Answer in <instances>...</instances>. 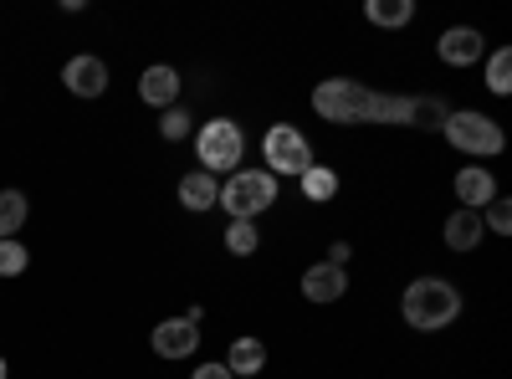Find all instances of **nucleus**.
<instances>
[{"instance_id":"1a4fd4ad","label":"nucleus","mask_w":512,"mask_h":379,"mask_svg":"<svg viewBox=\"0 0 512 379\" xmlns=\"http://www.w3.org/2000/svg\"><path fill=\"white\" fill-rule=\"evenodd\" d=\"M482 52H487V41H482L477 26H451V31H441V41H436V57H441L446 67H477Z\"/></svg>"},{"instance_id":"39448f33","label":"nucleus","mask_w":512,"mask_h":379,"mask_svg":"<svg viewBox=\"0 0 512 379\" xmlns=\"http://www.w3.org/2000/svg\"><path fill=\"white\" fill-rule=\"evenodd\" d=\"M195 154H200V170H205V175H231L236 164H241V154H246L241 123H236V118H210V123H200Z\"/></svg>"},{"instance_id":"9d476101","label":"nucleus","mask_w":512,"mask_h":379,"mask_svg":"<svg viewBox=\"0 0 512 379\" xmlns=\"http://www.w3.org/2000/svg\"><path fill=\"white\" fill-rule=\"evenodd\" d=\"M180 88H185V82H180V72L169 67V62H154V67L139 72V98H144L149 108H159V113L180 103Z\"/></svg>"},{"instance_id":"b1692460","label":"nucleus","mask_w":512,"mask_h":379,"mask_svg":"<svg viewBox=\"0 0 512 379\" xmlns=\"http://www.w3.org/2000/svg\"><path fill=\"white\" fill-rule=\"evenodd\" d=\"M482 226L492 231V236H512V200H492V205H482Z\"/></svg>"},{"instance_id":"7ed1b4c3","label":"nucleus","mask_w":512,"mask_h":379,"mask_svg":"<svg viewBox=\"0 0 512 379\" xmlns=\"http://www.w3.org/2000/svg\"><path fill=\"white\" fill-rule=\"evenodd\" d=\"M441 134L451 149L461 154H472V159H492L507 149V134H502V123L487 118V113H472V108H451L446 123H441Z\"/></svg>"},{"instance_id":"20e7f679","label":"nucleus","mask_w":512,"mask_h":379,"mask_svg":"<svg viewBox=\"0 0 512 379\" xmlns=\"http://www.w3.org/2000/svg\"><path fill=\"white\" fill-rule=\"evenodd\" d=\"M231 221H256L262 210L277 205V180L267 170H231V180H221V200H216Z\"/></svg>"},{"instance_id":"f3484780","label":"nucleus","mask_w":512,"mask_h":379,"mask_svg":"<svg viewBox=\"0 0 512 379\" xmlns=\"http://www.w3.org/2000/svg\"><path fill=\"white\" fill-rule=\"evenodd\" d=\"M364 16L374 26H410L415 21V0H369Z\"/></svg>"},{"instance_id":"6e6552de","label":"nucleus","mask_w":512,"mask_h":379,"mask_svg":"<svg viewBox=\"0 0 512 379\" xmlns=\"http://www.w3.org/2000/svg\"><path fill=\"white\" fill-rule=\"evenodd\" d=\"M62 88H67L72 98H103V93H108V62L93 57V52L67 57V67H62Z\"/></svg>"},{"instance_id":"ddd939ff","label":"nucleus","mask_w":512,"mask_h":379,"mask_svg":"<svg viewBox=\"0 0 512 379\" xmlns=\"http://www.w3.org/2000/svg\"><path fill=\"white\" fill-rule=\"evenodd\" d=\"M441 231H446V246H451V251H477V246H482V236H487L482 210H451Z\"/></svg>"},{"instance_id":"0eeeda50","label":"nucleus","mask_w":512,"mask_h":379,"mask_svg":"<svg viewBox=\"0 0 512 379\" xmlns=\"http://www.w3.org/2000/svg\"><path fill=\"white\" fill-rule=\"evenodd\" d=\"M149 344H154L159 359H190V354L200 349V323L185 318V313H180V318H164V323H154Z\"/></svg>"},{"instance_id":"f8f14e48","label":"nucleus","mask_w":512,"mask_h":379,"mask_svg":"<svg viewBox=\"0 0 512 379\" xmlns=\"http://www.w3.org/2000/svg\"><path fill=\"white\" fill-rule=\"evenodd\" d=\"M456 200L461 210H482L497 200V180L492 170H482V164H466V170H456Z\"/></svg>"},{"instance_id":"4be33fe9","label":"nucleus","mask_w":512,"mask_h":379,"mask_svg":"<svg viewBox=\"0 0 512 379\" xmlns=\"http://www.w3.org/2000/svg\"><path fill=\"white\" fill-rule=\"evenodd\" d=\"M159 134H164L169 144H180V139H190V134H195V118L175 103V108H164V113H159Z\"/></svg>"},{"instance_id":"a211bd4d","label":"nucleus","mask_w":512,"mask_h":379,"mask_svg":"<svg viewBox=\"0 0 512 379\" xmlns=\"http://www.w3.org/2000/svg\"><path fill=\"white\" fill-rule=\"evenodd\" d=\"M446 103L441 98H410V129L420 134H441V123H446Z\"/></svg>"},{"instance_id":"cd10ccee","label":"nucleus","mask_w":512,"mask_h":379,"mask_svg":"<svg viewBox=\"0 0 512 379\" xmlns=\"http://www.w3.org/2000/svg\"><path fill=\"white\" fill-rule=\"evenodd\" d=\"M246 379H256V374H246Z\"/></svg>"},{"instance_id":"dca6fc26","label":"nucleus","mask_w":512,"mask_h":379,"mask_svg":"<svg viewBox=\"0 0 512 379\" xmlns=\"http://www.w3.org/2000/svg\"><path fill=\"white\" fill-rule=\"evenodd\" d=\"M26 216H31V200L21 190H0V241H11L26 226Z\"/></svg>"},{"instance_id":"9b49d317","label":"nucleus","mask_w":512,"mask_h":379,"mask_svg":"<svg viewBox=\"0 0 512 379\" xmlns=\"http://www.w3.org/2000/svg\"><path fill=\"white\" fill-rule=\"evenodd\" d=\"M349 292V272L344 267H333V262H313L303 272V298L308 303H338Z\"/></svg>"},{"instance_id":"5701e85b","label":"nucleus","mask_w":512,"mask_h":379,"mask_svg":"<svg viewBox=\"0 0 512 379\" xmlns=\"http://www.w3.org/2000/svg\"><path fill=\"white\" fill-rule=\"evenodd\" d=\"M31 267V251L11 236V241H0V277H21Z\"/></svg>"},{"instance_id":"aec40b11","label":"nucleus","mask_w":512,"mask_h":379,"mask_svg":"<svg viewBox=\"0 0 512 379\" xmlns=\"http://www.w3.org/2000/svg\"><path fill=\"white\" fill-rule=\"evenodd\" d=\"M221 241H226L231 257H256V246H262V231H256V221H231Z\"/></svg>"},{"instance_id":"4468645a","label":"nucleus","mask_w":512,"mask_h":379,"mask_svg":"<svg viewBox=\"0 0 512 379\" xmlns=\"http://www.w3.org/2000/svg\"><path fill=\"white\" fill-rule=\"evenodd\" d=\"M216 200H221V180L216 175H205V170H190L185 180H180V205L185 210H216Z\"/></svg>"},{"instance_id":"393cba45","label":"nucleus","mask_w":512,"mask_h":379,"mask_svg":"<svg viewBox=\"0 0 512 379\" xmlns=\"http://www.w3.org/2000/svg\"><path fill=\"white\" fill-rule=\"evenodd\" d=\"M190 379H236V374H231L226 364H195V374H190Z\"/></svg>"},{"instance_id":"2eb2a0df","label":"nucleus","mask_w":512,"mask_h":379,"mask_svg":"<svg viewBox=\"0 0 512 379\" xmlns=\"http://www.w3.org/2000/svg\"><path fill=\"white\" fill-rule=\"evenodd\" d=\"M226 369H231L236 379L262 374V369H267V344H262V339H236L231 354H226Z\"/></svg>"},{"instance_id":"423d86ee","label":"nucleus","mask_w":512,"mask_h":379,"mask_svg":"<svg viewBox=\"0 0 512 379\" xmlns=\"http://www.w3.org/2000/svg\"><path fill=\"white\" fill-rule=\"evenodd\" d=\"M262 159H267V175H303L313 170V144L303 129H292V123H272L262 134Z\"/></svg>"},{"instance_id":"a878e982","label":"nucleus","mask_w":512,"mask_h":379,"mask_svg":"<svg viewBox=\"0 0 512 379\" xmlns=\"http://www.w3.org/2000/svg\"><path fill=\"white\" fill-rule=\"evenodd\" d=\"M349 257H354L349 241H333V246H328V262H333V267H349Z\"/></svg>"},{"instance_id":"f257e3e1","label":"nucleus","mask_w":512,"mask_h":379,"mask_svg":"<svg viewBox=\"0 0 512 379\" xmlns=\"http://www.w3.org/2000/svg\"><path fill=\"white\" fill-rule=\"evenodd\" d=\"M313 108H318V118L344 123V129H354V123H405V129H410V98L374 93V88H364V82H354V77L318 82V88H313Z\"/></svg>"},{"instance_id":"bb28decb","label":"nucleus","mask_w":512,"mask_h":379,"mask_svg":"<svg viewBox=\"0 0 512 379\" xmlns=\"http://www.w3.org/2000/svg\"><path fill=\"white\" fill-rule=\"evenodd\" d=\"M0 379H6V359H0Z\"/></svg>"},{"instance_id":"f03ea898","label":"nucleus","mask_w":512,"mask_h":379,"mask_svg":"<svg viewBox=\"0 0 512 379\" xmlns=\"http://www.w3.org/2000/svg\"><path fill=\"white\" fill-rule=\"evenodd\" d=\"M400 318L415 333H441L461 318V287L451 277H415L400 298Z\"/></svg>"},{"instance_id":"412c9836","label":"nucleus","mask_w":512,"mask_h":379,"mask_svg":"<svg viewBox=\"0 0 512 379\" xmlns=\"http://www.w3.org/2000/svg\"><path fill=\"white\" fill-rule=\"evenodd\" d=\"M487 88H492L497 98L512 93V52H507V47H497V52L487 57Z\"/></svg>"},{"instance_id":"6ab92c4d","label":"nucleus","mask_w":512,"mask_h":379,"mask_svg":"<svg viewBox=\"0 0 512 379\" xmlns=\"http://www.w3.org/2000/svg\"><path fill=\"white\" fill-rule=\"evenodd\" d=\"M297 185H303V195H308L313 205H323V200L338 195V175L328 170V164H313V170H303V175H297Z\"/></svg>"}]
</instances>
